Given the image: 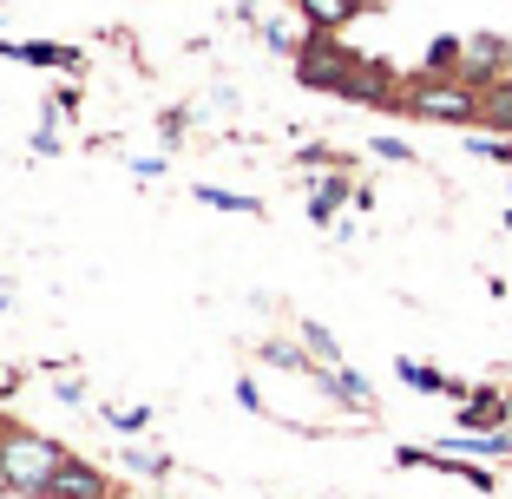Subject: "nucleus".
Returning <instances> with one entry per match:
<instances>
[{"mask_svg":"<svg viewBox=\"0 0 512 499\" xmlns=\"http://www.w3.org/2000/svg\"><path fill=\"white\" fill-rule=\"evenodd\" d=\"M0 467L14 473L20 493H40V486L66 467V454H60V440H46V434H7L0 440Z\"/></svg>","mask_w":512,"mask_h":499,"instance_id":"f257e3e1","label":"nucleus"},{"mask_svg":"<svg viewBox=\"0 0 512 499\" xmlns=\"http://www.w3.org/2000/svg\"><path fill=\"white\" fill-rule=\"evenodd\" d=\"M407 112L440 119V125H473V119H480V86H467V79H434V73H427L421 86L407 92Z\"/></svg>","mask_w":512,"mask_h":499,"instance_id":"f03ea898","label":"nucleus"},{"mask_svg":"<svg viewBox=\"0 0 512 499\" xmlns=\"http://www.w3.org/2000/svg\"><path fill=\"white\" fill-rule=\"evenodd\" d=\"M460 79L467 86H493V79H506V40L499 33H473L467 40V53H460Z\"/></svg>","mask_w":512,"mask_h":499,"instance_id":"7ed1b4c3","label":"nucleus"},{"mask_svg":"<svg viewBox=\"0 0 512 499\" xmlns=\"http://www.w3.org/2000/svg\"><path fill=\"white\" fill-rule=\"evenodd\" d=\"M355 53H342V46H302V79L309 86H329V92H348V79H355Z\"/></svg>","mask_w":512,"mask_h":499,"instance_id":"20e7f679","label":"nucleus"},{"mask_svg":"<svg viewBox=\"0 0 512 499\" xmlns=\"http://www.w3.org/2000/svg\"><path fill=\"white\" fill-rule=\"evenodd\" d=\"M506 401L512 394H499V388L467 394V401H460V434H499V427H506Z\"/></svg>","mask_w":512,"mask_h":499,"instance_id":"39448f33","label":"nucleus"},{"mask_svg":"<svg viewBox=\"0 0 512 499\" xmlns=\"http://www.w3.org/2000/svg\"><path fill=\"white\" fill-rule=\"evenodd\" d=\"M33 499H106V480H99L92 467H79V460H66V467L53 473Z\"/></svg>","mask_w":512,"mask_h":499,"instance_id":"423d86ee","label":"nucleus"},{"mask_svg":"<svg viewBox=\"0 0 512 499\" xmlns=\"http://www.w3.org/2000/svg\"><path fill=\"white\" fill-rule=\"evenodd\" d=\"M0 53L20 66H79L73 46H53V40H0Z\"/></svg>","mask_w":512,"mask_h":499,"instance_id":"0eeeda50","label":"nucleus"},{"mask_svg":"<svg viewBox=\"0 0 512 499\" xmlns=\"http://www.w3.org/2000/svg\"><path fill=\"white\" fill-rule=\"evenodd\" d=\"M296 7L316 33H335V27H348V20L362 14V0H296Z\"/></svg>","mask_w":512,"mask_h":499,"instance_id":"6e6552de","label":"nucleus"},{"mask_svg":"<svg viewBox=\"0 0 512 499\" xmlns=\"http://www.w3.org/2000/svg\"><path fill=\"white\" fill-rule=\"evenodd\" d=\"M394 375H401L407 388H421V394H467V388H460V381H447V375H440V368H427V362H407V355H401V362H394Z\"/></svg>","mask_w":512,"mask_h":499,"instance_id":"1a4fd4ad","label":"nucleus"},{"mask_svg":"<svg viewBox=\"0 0 512 499\" xmlns=\"http://www.w3.org/2000/svg\"><path fill=\"white\" fill-rule=\"evenodd\" d=\"M480 119L499 125V132H512V79H493V86L480 92Z\"/></svg>","mask_w":512,"mask_h":499,"instance_id":"9d476101","label":"nucleus"},{"mask_svg":"<svg viewBox=\"0 0 512 499\" xmlns=\"http://www.w3.org/2000/svg\"><path fill=\"white\" fill-rule=\"evenodd\" d=\"M342 197H348V178H322L316 197H309V217H316V224H329V217L342 211Z\"/></svg>","mask_w":512,"mask_h":499,"instance_id":"9b49d317","label":"nucleus"},{"mask_svg":"<svg viewBox=\"0 0 512 499\" xmlns=\"http://www.w3.org/2000/svg\"><path fill=\"white\" fill-rule=\"evenodd\" d=\"M302 348H309L322 368H342V348H335V335L322 329V322H302Z\"/></svg>","mask_w":512,"mask_h":499,"instance_id":"f8f14e48","label":"nucleus"},{"mask_svg":"<svg viewBox=\"0 0 512 499\" xmlns=\"http://www.w3.org/2000/svg\"><path fill=\"white\" fill-rule=\"evenodd\" d=\"M197 197H204V204H217V211H243V217H256V211H263V204H256V197H237V191H217V184H197Z\"/></svg>","mask_w":512,"mask_h":499,"instance_id":"ddd939ff","label":"nucleus"},{"mask_svg":"<svg viewBox=\"0 0 512 499\" xmlns=\"http://www.w3.org/2000/svg\"><path fill=\"white\" fill-rule=\"evenodd\" d=\"M263 362L296 368V375H322V368H309V355H302V348H289V342H263Z\"/></svg>","mask_w":512,"mask_h":499,"instance_id":"4468645a","label":"nucleus"},{"mask_svg":"<svg viewBox=\"0 0 512 499\" xmlns=\"http://www.w3.org/2000/svg\"><path fill=\"white\" fill-rule=\"evenodd\" d=\"M112 427H119V434H145V427H151V408H112Z\"/></svg>","mask_w":512,"mask_h":499,"instance_id":"2eb2a0df","label":"nucleus"},{"mask_svg":"<svg viewBox=\"0 0 512 499\" xmlns=\"http://www.w3.org/2000/svg\"><path fill=\"white\" fill-rule=\"evenodd\" d=\"M125 467H138V473H165V460L145 454V447H125Z\"/></svg>","mask_w":512,"mask_h":499,"instance_id":"dca6fc26","label":"nucleus"},{"mask_svg":"<svg viewBox=\"0 0 512 499\" xmlns=\"http://www.w3.org/2000/svg\"><path fill=\"white\" fill-rule=\"evenodd\" d=\"M375 152L388 158V165H407V158H414V152H407V145H401V138H375Z\"/></svg>","mask_w":512,"mask_h":499,"instance_id":"f3484780","label":"nucleus"},{"mask_svg":"<svg viewBox=\"0 0 512 499\" xmlns=\"http://www.w3.org/2000/svg\"><path fill=\"white\" fill-rule=\"evenodd\" d=\"M20 388V368H0V394H14Z\"/></svg>","mask_w":512,"mask_h":499,"instance_id":"a211bd4d","label":"nucleus"},{"mask_svg":"<svg viewBox=\"0 0 512 499\" xmlns=\"http://www.w3.org/2000/svg\"><path fill=\"white\" fill-rule=\"evenodd\" d=\"M7 493H20V486H14V473H7V467H0V499H7Z\"/></svg>","mask_w":512,"mask_h":499,"instance_id":"6ab92c4d","label":"nucleus"},{"mask_svg":"<svg viewBox=\"0 0 512 499\" xmlns=\"http://www.w3.org/2000/svg\"><path fill=\"white\" fill-rule=\"evenodd\" d=\"M506 427H512V401H506Z\"/></svg>","mask_w":512,"mask_h":499,"instance_id":"aec40b11","label":"nucleus"},{"mask_svg":"<svg viewBox=\"0 0 512 499\" xmlns=\"http://www.w3.org/2000/svg\"><path fill=\"white\" fill-rule=\"evenodd\" d=\"M506 230H512V217H506Z\"/></svg>","mask_w":512,"mask_h":499,"instance_id":"412c9836","label":"nucleus"}]
</instances>
